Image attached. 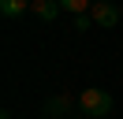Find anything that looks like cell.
<instances>
[{
	"mask_svg": "<svg viewBox=\"0 0 123 119\" xmlns=\"http://www.w3.org/2000/svg\"><path fill=\"white\" fill-rule=\"evenodd\" d=\"M78 108L86 115H93V119H105V115H112V93H105V89H82L78 93Z\"/></svg>",
	"mask_w": 123,
	"mask_h": 119,
	"instance_id": "obj_1",
	"label": "cell"
},
{
	"mask_svg": "<svg viewBox=\"0 0 123 119\" xmlns=\"http://www.w3.org/2000/svg\"><path fill=\"white\" fill-rule=\"evenodd\" d=\"M71 112V97H52V101H45V115H52V119H60V115H67Z\"/></svg>",
	"mask_w": 123,
	"mask_h": 119,
	"instance_id": "obj_4",
	"label": "cell"
},
{
	"mask_svg": "<svg viewBox=\"0 0 123 119\" xmlns=\"http://www.w3.org/2000/svg\"><path fill=\"white\" fill-rule=\"evenodd\" d=\"M90 15H93V22H97V26H108V30L119 22V7H116V4H108V0H93Z\"/></svg>",
	"mask_w": 123,
	"mask_h": 119,
	"instance_id": "obj_2",
	"label": "cell"
},
{
	"mask_svg": "<svg viewBox=\"0 0 123 119\" xmlns=\"http://www.w3.org/2000/svg\"><path fill=\"white\" fill-rule=\"evenodd\" d=\"M0 119H11V112H0Z\"/></svg>",
	"mask_w": 123,
	"mask_h": 119,
	"instance_id": "obj_8",
	"label": "cell"
},
{
	"mask_svg": "<svg viewBox=\"0 0 123 119\" xmlns=\"http://www.w3.org/2000/svg\"><path fill=\"white\" fill-rule=\"evenodd\" d=\"M60 7L71 11V15H86V11L93 7V0H60Z\"/></svg>",
	"mask_w": 123,
	"mask_h": 119,
	"instance_id": "obj_6",
	"label": "cell"
},
{
	"mask_svg": "<svg viewBox=\"0 0 123 119\" xmlns=\"http://www.w3.org/2000/svg\"><path fill=\"white\" fill-rule=\"evenodd\" d=\"M30 4L34 0H0V15H4V19H15V15H23Z\"/></svg>",
	"mask_w": 123,
	"mask_h": 119,
	"instance_id": "obj_5",
	"label": "cell"
},
{
	"mask_svg": "<svg viewBox=\"0 0 123 119\" xmlns=\"http://www.w3.org/2000/svg\"><path fill=\"white\" fill-rule=\"evenodd\" d=\"M30 11L37 15L41 22H52L56 15L63 11V7H60V0H34V4H30Z\"/></svg>",
	"mask_w": 123,
	"mask_h": 119,
	"instance_id": "obj_3",
	"label": "cell"
},
{
	"mask_svg": "<svg viewBox=\"0 0 123 119\" xmlns=\"http://www.w3.org/2000/svg\"><path fill=\"white\" fill-rule=\"evenodd\" d=\"M90 26H93V15H90V11H86V15H75V30H78V34L90 30Z\"/></svg>",
	"mask_w": 123,
	"mask_h": 119,
	"instance_id": "obj_7",
	"label": "cell"
}]
</instances>
